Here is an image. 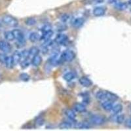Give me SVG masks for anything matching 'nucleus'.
I'll return each mask as SVG.
<instances>
[{"label":"nucleus","instance_id":"4468645a","mask_svg":"<svg viewBox=\"0 0 131 131\" xmlns=\"http://www.w3.org/2000/svg\"><path fill=\"white\" fill-rule=\"evenodd\" d=\"M115 7L117 10H125L128 7V4L125 2H115Z\"/></svg>","mask_w":131,"mask_h":131},{"label":"nucleus","instance_id":"f704fd0d","mask_svg":"<svg viewBox=\"0 0 131 131\" xmlns=\"http://www.w3.org/2000/svg\"><path fill=\"white\" fill-rule=\"evenodd\" d=\"M104 0H91L92 3H102Z\"/></svg>","mask_w":131,"mask_h":131},{"label":"nucleus","instance_id":"a211bd4d","mask_svg":"<svg viewBox=\"0 0 131 131\" xmlns=\"http://www.w3.org/2000/svg\"><path fill=\"white\" fill-rule=\"evenodd\" d=\"M5 66L7 68H12L14 66L15 64H14L13 59L12 57H7L5 60Z\"/></svg>","mask_w":131,"mask_h":131},{"label":"nucleus","instance_id":"a878e982","mask_svg":"<svg viewBox=\"0 0 131 131\" xmlns=\"http://www.w3.org/2000/svg\"><path fill=\"white\" fill-rule=\"evenodd\" d=\"M30 40L31 42H36L38 40L40 39V37H39L38 34L36 32H33L31 33V34L30 35V37H29Z\"/></svg>","mask_w":131,"mask_h":131},{"label":"nucleus","instance_id":"c9c22d12","mask_svg":"<svg viewBox=\"0 0 131 131\" xmlns=\"http://www.w3.org/2000/svg\"><path fill=\"white\" fill-rule=\"evenodd\" d=\"M116 1L117 0H109V2H110V3H115Z\"/></svg>","mask_w":131,"mask_h":131},{"label":"nucleus","instance_id":"39448f33","mask_svg":"<svg viewBox=\"0 0 131 131\" xmlns=\"http://www.w3.org/2000/svg\"><path fill=\"white\" fill-rule=\"evenodd\" d=\"M111 119L116 123L122 124L125 122V116L123 114H113V116L111 117Z\"/></svg>","mask_w":131,"mask_h":131},{"label":"nucleus","instance_id":"20e7f679","mask_svg":"<svg viewBox=\"0 0 131 131\" xmlns=\"http://www.w3.org/2000/svg\"><path fill=\"white\" fill-rule=\"evenodd\" d=\"M14 35H15V39L17 40L18 43L23 45L25 43V38H24V36L23 34V33L19 30H13Z\"/></svg>","mask_w":131,"mask_h":131},{"label":"nucleus","instance_id":"bb28decb","mask_svg":"<svg viewBox=\"0 0 131 131\" xmlns=\"http://www.w3.org/2000/svg\"><path fill=\"white\" fill-rule=\"evenodd\" d=\"M96 97L98 100H106V92L105 91H98L96 94Z\"/></svg>","mask_w":131,"mask_h":131},{"label":"nucleus","instance_id":"0eeeda50","mask_svg":"<svg viewBox=\"0 0 131 131\" xmlns=\"http://www.w3.org/2000/svg\"><path fill=\"white\" fill-rule=\"evenodd\" d=\"M113 102L110 101L108 100H105L104 101L102 102V107L104 110L106 111H111L113 107Z\"/></svg>","mask_w":131,"mask_h":131},{"label":"nucleus","instance_id":"412c9836","mask_svg":"<svg viewBox=\"0 0 131 131\" xmlns=\"http://www.w3.org/2000/svg\"><path fill=\"white\" fill-rule=\"evenodd\" d=\"M29 57H34V56L38 54L39 52V49L36 47H33L29 50Z\"/></svg>","mask_w":131,"mask_h":131},{"label":"nucleus","instance_id":"1a4fd4ad","mask_svg":"<svg viewBox=\"0 0 131 131\" xmlns=\"http://www.w3.org/2000/svg\"><path fill=\"white\" fill-rule=\"evenodd\" d=\"M79 83H80L82 86H85V87H89V86L92 85V81H91L89 78H87L86 77H85V76L81 77V78L79 79Z\"/></svg>","mask_w":131,"mask_h":131},{"label":"nucleus","instance_id":"f3484780","mask_svg":"<svg viewBox=\"0 0 131 131\" xmlns=\"http://www.w3.org/2000/svg\"><path fill=\"white\" fill-rule=\"evenodd\" d=\"M73 109L74 110L77 112H79V113H82V112H84L86 111V107L84 106L83 104H75L73 106Z\"/></svg>","mask_w":131,"mask_h":131},{"label":"nucleus","instance_id":"473e14b6","mask_svg":"<svg viewBox=\"0 0 131 131\" xmlns=\"http://www.w3.org/2000/svg\"><path fill=\"white\" fill-rule=\"evenodd\" d=\"M125 126L128 128H131V118H129L125 121Z\"/></svg>","mask_w":131,"mask_h":131},{"label":"nucleus","instance_id":"2f4dec72","mask_svg":"<svg viewBox=\"0 0 131 131\" xmlns=\"http://www.w3.org/2000/svg\"><path fill=\"white\" fill-rule=\"evenodd\" d=\"M69 18H70V16H69L68 15H67V14H64V15H63L62 16L60 17V19H61V20L62 21L63 23L67 22L69 20Z\"/></svg>","mask_w":131,"mask_h":131},{"label":"nucleus","instance_id":"e433bc0d","mask_svg":"<svg viewBox=\"0 0 131 131\" xmlns=\"http://www.w3.org/2000/svg\"><path fill=\"white\" fill-rule=\"evenodd\" d=\"M2 22H3V21H2L1 20H0V27L2 26Z\"/></svg>","mask_w":131,"mask_h":131},{"label":"nucleus","instance_id":"423d86ee","mask_svg":"<svg viewBox=\"0 0 131 131\" xmlns=\"http://www.w3.org/2000/svg\"><path fill=\"white\" fill-rule=\"evenodd\" d=\"M10 49H11V47L8 42L5 41H0V51L7 53L10 52Z\"/></svg>","mask_w":131,"mask_h":131},{"label":"nucleus","instance_id":"aec40b11","mask_svg":"<svg viewBox=\"0 0 131 131\" xmlns=\"http://www.w3.org/2000/svg\"><path fill=\"white\" fill-rule=\"evenodd\" d=\"M13 57V61H14V64H18L19 62H20V59H21V57H20V52H15V53L13 54V55L12 56Z\"/></svg>","mask_w":131,"mask_h":131},{"label":"nucleus","instance_id":"7c9ffc66","mask_svg":"<svg viewBox=\"0 0 131 131\" xmlns=\"http://www.w3.org/2000/svg\"><path fill=\"white\" fill-rule=\"evenodd\" d=\"M51 28H52V27L50 24H45V26H43V28H42V32H46V31H51Z\"/></svg>","mask_w":131,"mask_h":131},{"label":"nucleus","instance_id":"9d476101","mask_svg":"<svg viewBox=\"0 0 131 131\" xmlns=\"http://www.w3.org/2000/svg\"><path fill=\"white\" fill-rule=\"evenodd\" d=\"M41 62H42V58L41 56L39 55V54H37V55L32 57V60H31V64H32L34 66H35V67L39 66L41 64Z\"/></svg>","mask_w":131,"mask_h":131},{"label":"nucleus","instance_id":"2eb2a0df","mask_svg":"<svg viewBox=\"0 0 131 131\" xmlns=\"http://www.w3.org/2000/svg\"><path fill=\"white\" fill-rule=\"evenodd\" d=\"M106 92V100H110V101L115 102L117 100H118V96H117L116 94H113L112 92H109V91H105Z\"/></svg>","mask_w":131,"mask_h":131},{"label":"nucleus","instance_id":"f8f14e48","mask_svg":"<svg viewBox=\"0 0 131 131\" xmlns=\"http://www.w3.org/2000/svg\"><path fill=\"white\" fill-rule=\"evenodd\" d=\"M85 20L83 18H76L75 19L73 20V23H72V25L73 27L76 28H79L80 27L83 25Z\"/></svg>","mask_w":131,"mask_h":131},{"label":"nucleus","instance_id":"c756f323","mask_svg":"<svg viewBox=\"0 0 131 131\" xmlns=\"http://www.w3.org/2000/svg\"><path fill=\"white\" fill-rule=\"evenodd\" d=\"M21 62V67L23 68H26L28 67L29 65H30V62L28 60V58L25 60H23V61L20 62Z\"/></svg>","mask_w":131,"mask_h":131},{"label":"nucleus","instance_id":"dca6fc26","mask_svg":"<svg viewBox=\"0 0 131 131\" xmlns=\"http://www.w3.org/2000/svg\"><path fill=\"white\" fill-rule=\"evenodd\" d=\"M64 113H65L66 115L68 117V118L70 119V120L74 121L75 119V112H73V110H70V109L66 110L64 111Z\"/></svg>","mask_w":131,"mask_h":131},{"label":"nucleus","instance_id":"f03ea898","mask_svg":"<svg viewBox=\"0 0 131 131\" xmlns=\"http://www.w3.org/2000/svg\"><path fill=\"white\" fill-rule=\"evenodd\" d=\"M2 21L5 25L10 27H15L18 25V20L12 16L10 15H5L2 18Z\"/></svg>","mask_w":131,"mask_h":131},{"label":"nucleus","instance_id":"ddd939ff","mask_svg":"<svg viewBox=\"0 0 131 131\" xmlns=\"http://www.w3.org/2000/svg\"><path fill=\"white\" fill-rule=\"evenodd\" d=\"M52 34H53V32L51 30V31H46V32H43V35L40 37V39L45 42L49 41L52 36Z\"/></svg>","mask_w":131,"mask_h":131},{"label":"nucleus","instance_id":"9b49d317","mask_svg":"<svg viewBox=\"0 0 131 131\" xmlns=\"http://www.w3.org/2000/svg\"><path fill=\"white\" fill-rule=\"evenodd\" d=\"M106 13V9L103 7H98L93 10V14L96 16H100L104 15Z\"/></svg>","mask_w":131,"mask_h":131},{"label":"nucleus","instance_id":"b1692460","mask_svg":"<svg viewBox=\"0 0 131 131\" xmlns=\"http://www.w3.org/2000/svg\"><path fill=\"white\" fill-rule=\"evenodd\" d=\"M5 37L8 41H13L15 39V35L13 31H7L5 33Z\"/></svg>","mask_w":131,"mask_h":131},{"label":"nucleus","instance_id":"72a5a7b5","mask_svg":"<svg viewBox=\"0 0 131 131\" xmlns=\"http://www.w3.org/2000/svg\"><path fill=\"white\" fill-rule=\"evenodd\" d=\"M44 121H43V118H37V120H36V123H37V125H41L43 123Z\"/></svg>","mask_w":131,"mask_h":131},{"label":"nucleus","instance_id":"5701e85b","mask_svg":"<svg viewBox=\"0 0 131 131\" xmlns=\"http://www.w3.org/2000/svg\"><path fill=\"white\" fill-rule=\"evenodd\" d=\"M75 78V74L73 72H68L64 75V79L66 81H71Z\"/></svg>","mask_w":131,"mask_h":131},{"label":"nucleus","instance_id":"f257e3e1","mask_svg":"<svg viewBox=\"0 0 131 131\" xmlns=\"http://www.w3.org/2000/svg\"><path fill=\"white\" fill-rule=\"evenodd\" d=\"M75 58V53L72 51H66L62 54L60 58V62H71Z\"/></svg>","mask_w":131,"mask_h":131},{"label":"nucleus","instance_id":"6e6552de","mask_svg":"<svg viewBox=\"0 0 131 131\" xmlns=\"http://www.w3.org/2000/svg\"><path fill=\"white\" fill-rule=\"evenodd\" d=\"M67 41L68 37L65 34H58L55 38L56 43H58V44H60V45L65 44Z\"/></svg>","mask_w":131,"mask_h":131},{"label":"nucleus","instance_id":"4c0bfd02","mask_svg":"<svg viewBox=\"0 0 131 131\" xmlns=\"http://www.w3.org/2000/svg\"><path fill=\"white\" fill-rule=\"evenodd\" d=\"M128 3V4H129L130 5V6H131V0H129Z\"/></svg>","mask_w":131,"mask_h":131},{"label":"nucleus","instance_id":"4be33fe9","mask_svg":"<svg viewBox=\"0 0 131 131\" xmlns=\"http://www.w3.org/2000/svg\"><path fill=\"white\" fill-rule=\"evenodd\" d=\"M72 120H70V121H64V122L61 123L60 125H59V127L61 128H70L72 127L73 125H72Z\"/></svg>","mask_w":131,"mask_h":131},{"label":"nucleus","instance_id":"c85d7f7f","mask_svg":"<svg viewBox=\"0 0 131 131\" xmlns=\"http://www.w3.org/2000/svg\"><path fill=\"white\" fill-rule=\"evenodd\" d=\"M20 78L21 80L24 81H28L30 79V75L26 73H23L20 75Z\"/></svg>","mask_w":131,"mask_h":131},{"label":"nucleus","instance_id":"6ab92c4d","mask_svg":"<svg viewBox=\"0 0 131 131\" xmlns=\"http://www.w3.org/2000/svg\"><path fill=\"white\" fill-rule=\"evenodd\" d=\"M123 110V106L121 104H118L113 106V108L112 109V113L113 114H118V113H121Z\"/></svg>","mask_w":131,"mask_h":131},{"label":"nucleus","instance_id":"cd10ccee","mask_svg":"<svg viewBox=\"0 0 131 131\" xmlns=\"http://www.w3.org/2000/svg\"><path fill=\"white\" fill-rule=\"evenodd\" d=\"M36 23V20L34 18H28L26 20V24L28 26H34Z\"/></svg>","mask_w":131,"mask_h":131},{"label":"nucleus","instance_id":"58836bf2","mask_svg":"<svg viewBox=\"0 0 131 131\" xmlns=\"http://www.w3.org/2000/svg\"><path fill=\"white\" fill-rule=\"evenodd\" d=\"M129 108H130V112H131V104H130V106Z\"/></svg>","mask_w":131,"mask_h":131},{"label":"nucleus","instance_id":"393cba45","mask_svg":"<svg viewBox=\"0 0 131 131\" xmlns=\"http://www.w3.org/2000/svg\"><path fill=\"white\" fill-rule=\"evenodd\" d=\"M75 127H77L78 128H82V129H84V128H90L91 125L86 122H81V123H76V125H75Z\"/></svg>","mask_w":131,"mask_h":131},{"label":"nucleus","instance_id":"7ed1b4c3","mask_svg":"<svg viewBox=\"0 0 131 131\" xmlns=\"http://www.w3.org/2000/svg\"><path fill=\"white\" fill-rule=\"evenodd\" d=\"M91 122L93 125H102L105 123V118L102 115H94L91 117Z\"/></svg>","mask_w":131,"mask_h":131}]
</instances>
